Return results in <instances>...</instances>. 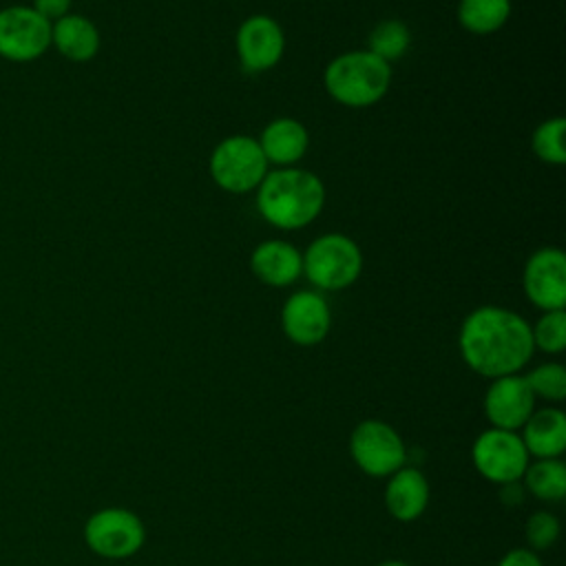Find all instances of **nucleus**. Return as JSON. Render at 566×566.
Segmentation results:
<instances>
[{"instance_id":"1","label":"nucleus","mask_w":566,"mask_h":566,"mask_svg":"<svg viewBox=\"0 0 566 566\" xmlns=\"http://www.w3.org/2000/svg\"><path fill=\"white\" fill-rule=\"evenodd\" d=\"M458 347L467 367L491 380L520 374L535 352L526 318L497 305H482L467 314Z\"/></svg>"},{"instance_id":"2","label":"nucleus","mask_w":566,"mask_h":566,"mask_svg":"<svg viewBox=\"0 0 566 566\" xmlns=\"http://www.w3.org/2000/svg\"><path fill=\"white\" fill-rule=\"evenodd\" d=\"M325 206L323 181L303 168L268 170L256 188L259 214L279 230L310 226Z\"/></svg>"},{"instance_id":"3","label":"nucleus","mask_w":566,"mask_h":566,"mask_svg":"<svg viewBox=\"0 0 566 566\" xmlns=\"http://www.w3.org/2000/svg\"><path fill=\"white\" fill-rule=\"evenodd\" d=\"M329 97L349 108H365L385 97L391 84V66L371 51H347L336 55L323 73Z\"/></svg>"},{"instance_id":"4","label":"nucleus","mask_w":566,"mask_h":566,"mask_svg":"<svg viewBox=\"0 0 566 566\" xmlns=\"http://www.w3.org/2000/svg\"><path fill=\"white\" fill-rule=\"evenodd\" d=\"M360 248L354 239L340 232L321 234L303 252V274L316 290H345L360 276Z\"/></svg>"},{"instance_id":"5","label":"nucleus","mask_w":566,"mask_h":566,"mask_svg":"<svg viewBox=\"0 0 566 566\" xmlns=\"http://www.w3.org/2000/svg\"><path fill=\"white\" fill-rule=\"evenodd\" d=\"M268 166L259 142L248 135H230L221 139L210 155L212 181L232 195L256 190L268 175Z\"/></svg>"},{"instance_id":"6","label":"nucleus","mask_w":566,"mask_h":566,"mask_svg":"<svg viewBox=\"0 0 566 566\" xmlns=\"http://www.w3.org/2000/svg\"><path fill=\"white\" fill-rule=\"evenodd\" d=\"M349 455L363 473L371 478H389L405 467L407 447L389 422L367 418L358 422L349 436Z\"/></svg>"},{"instance_id":"7","label":"nucleus","mask_w":566,"mask_h":566,"mask_svg":"<svg viewBox=\"0 0 566 566\" xmlns=\"http://www.w3.org/2000/svg\"><path fill=\"white\" fill-rule=\"evenodd\" d=\"M84 542L99 557L126 559L144 546L146 528L133 511L122 506H106L86 520Z\"/></svg>"},{"instance_id":"8","label":"nucleus","mask_w":566,"mask_h":566,"mask_svg":"<svg viewBox=\"0 0 566 566\" xmlns=\"http://www.w3.org/2000/svg\"><path fill=\"white\" fill-rule=\"evenodd\" d=\"M471 460L484 480L502 486L522 480L531 455L517 431L489 427L473 440Z\"/></svg>"},{"instance_id":"9","label":"nucleus","mask_w":566,"mask_h":566,"mask_svg":"<svg viewBox=\"0 0 566 566\" xmlns=\"http://www.w3.org/2000/svg\"><path fill=\"white\" fill-rule=\"evenodd\" d=\"M51 49V22L33 7L11 4L0 9V57L27 64Z\"/></svg>"},{"instance_id":"10","label":"nucleus","mask_w":566,"mask_h":566,"mask_svg":"<svg viewBox=\"0 0 566 566\" xmlns=\"http://www.w3.org/2000/svg\"><path fill=\"white\" fill-rule=\"evenodd\" d=\"M526 298L544 310H564L566 305V254L559 248H539L526 259L522 272Z\"/></svg>"},{"instance_id":"11","label":"nucleus","mask_w":566,"mask_h":566,"mask_svg":"<svg viewBox=\"0 0 566 566\" xmlns=\"http://www.w3.org/2000/svg\"><path fill=\"white\" fill-rule=\"evenodd\" d=\"M281 327L294 345H318L332 327V312L325 296L318 290L290 294L281 310Z\"/></svg>"},{"instance_id":"12","label":"nucleus","mask_w":566,"mask_h":566,"mask_svg":"<svg viewBox=\"0 0 566 566\" xmlns=\"http://www.w3.org/2000/svg\"><path fill=\"white\" fill-rule=\"evenodd\" d=\"M285 51L281 24L263 13L245 18L237 29V55L248 73H261L276 66Z\"/></svg>"},{"instance_id":"13","label":"nucleus","mask_w":566,"mask_h":566,"mask_svg":"<svg viewBox=\"0 0 566 566\" xmlns=\"http://www.w3.org/2000/svg\"><path fill=\"white\" fill-rule=\"evenodd\" d=\"M535 396L522 374L493 378L484 394V416L495 429L520 431L535 409Z\"/></svg>"},{"instance_id":"14","label":"nucleus","mask_w":566,"mask_h":566,"mask_svg":"<svg viewBox=\"0 0 566 566\" xmlns=\"http://www.w3.org/2000/svg\"><path fill=\"white\" fill-rule=\"evenodd\" d=\"M250 268L261 283L285 287L303 274V254L287 241L270 239L252 250Z\"/></svg>"},{"instance_id":"15","label":"nucleus","mask_w":566,"mask_h":566,"mask_svg":"<svg viewBox=\"0 0 566 566\" xmlns=\"http://www.w3.org/2000/svg\"><path fill=\"white\" fill-rule=\"evenodd\" d=\"M429 504V482L416 467H400L385 486V506L398 522L418 520Z\"/></svg>"},{"instance_id":"16","label":"nucleus","mask_w":566,"mask_h":566,"mask_svg":"<svg viewBox=\"0 0 566 566\" xmlns=\"http://www.w3.org/2000/svg\"><path fill=\"white\" fill-rule=\"evenodd\" d=\"M520 438L535 460L559 458L566 449V416L557 407L533 409L520 429Z\"/></svg>"},{"instance_id":"17","label":"nucleus","mask_w":566,"mask_h":566,"mask_svg":"<svg viewBox=\"0 0 566 566\" xmlns=\"http://www.w3.org/2000/svg\"><path fill=\"white\" fill-rule=\"evenodd\" d=\"M259 146L268 159V164H276L281 168H290L310 146L307 128L294 117H276L272 119L259 135Z\"/></svg>"},{"instance_id":"18","label":"nucleus","mask_w":566,"mask_h":566,"mask_svg":"<svg viewBox=\"0 0 566 566\" xmlns=\"http://www.w3.org/2000/svg\"><path fill=\"white\" fill-rule=\"evenodd\" d=\"M51 46L69 62H88L99 51V31L86 15L66 13L51 22Z\"/></svg>"},{"instance_id":"19","label":"nucleus","mask_w":566,"mask_h":566,"mask_svg":"<svg viewBox=\"0 0 566 566\" xmlns=\"http://www.w3.org/2000/svg\"><path fill=\"white\" fill-rule=\"evenodd\" d=\"M524 489L542 502H559L566 495V467L559 458L528 462L522 480Z\"/></svg>"},{"instance_id":"20","label":"nucleus","mask_w":566,"mask_h":566,"mask_svg":"<svg viewBox=\"0 0 566 566\" xmlns=\"http://www.w3.org/2000/svg\"><path fill=\"white\" fill-rule=\"evenodd\" d=\"M511 15V0H460L458 20L475 35L500 31Z\"/></svg>"},{"instance_id":"21","label":"nucleus","mask_w":566,"mask_h":566,"mask_svg":"<svg viewBox=\"0 0 566 566\" xmlns=\"http://www.w3.org/2000/svg\"><path fill=\"white\" fill-rule=\"evenodd\" d=\"M411 44V33L400 20H382L369 33V49L382 62H394L407 53Z\"/></svg>"},{"instance_id":"22","label":"nucleus","mask_w":566,"mask_h":566,"mask_svg":"<svg viewBox=\"0 0 566 566\" xmlns=\"http://www.w3.org/2000/svg\"><path fill=\"white\" fill-rule=\"evenodd\" d=\"M566 119L564 117H548L544 119L531 137L533 153L553 166H562L566 161Z\"/></svg>"},{"instance_id":"23","label":"nucleus","mask_w":566,"mask_h":566,"mask_svg":"<svg viewBox=\"0 0 566 566\" xmlns=\"http://www.w3.org/2000/svg\"><path fill=\"white\" fill-rule=\"evenodd\" d=\"M535 398L562 402L566 398V367L562 363H542L524 374Z\"/></svg>"},{"instance_id":"24","label":"nucleus","mask_w":566,"mask_h":566,"mask_svg":"<svg viewBox=\"0 0 566 566\" xmlns=\"http://www.w3.org/2000/svg\"><path fill=\"white\" fill-rule=\"evenodd\" d=\"M531 334L535 349H542L546 354H562L566 349V312H544L531 327Z\"/></svg>"},{"instance_id":"25","label":"nucleus","mask_w":566,"mask_h":566,"mask_svg":"<svg viewBox=\"0 0 566 566\" xmlns=\"http://www.w3.org/2000/svg\"><path fill=\"white\" fill-rule=\"evenodd\" d=\"M559 520L548 513V511H535L533 515L526 517V524H524V537H526V548L531 551H546L551 548L557 537H559Z\"/></svg>"},{"instance_id":"26","label":"nucleus","mask_w":566,"mask_h":566,"mask_svg":"<svg viewBox=\"0 0 566 566\" xmlns=\"http://www.w3.org/2000/svg\"><path fill=\"white\" fill-rule=\"evenodd\" d=\"M71 4H73V0H33L31 7L49 22H55V20L64 18L66 13H71Z\"/></svg>"},{"instance_id":"27","label":"nucleus","mask_w":566,"mask_h":566,"mask_svg":"<svg viewBox=\"0 0 566 566\" xmlns=\"http://www.w3.org/2000/svg\"><path fill=\"white\" fill-rule=\"evenodd\" d=\"M497 566H544L539 555L531 548H511L502 555Z\"/></svg>"},{"instance_id":"28","label":"nucleus","mask_w":566,"mask_h":566,"mask_svg":"<svg viewBox=\"0 0 566 566\" xmlns=\"http://www.w3.org/2000/svg\"><path fill=\"white\" fill-rule=\"evenodd\" d=\"M524 500V489L520 482L502 484V502L509 506H517Z\"/></svg>"},{"instance_id":"29","label":"nucleus","mask_w":566,"mask_h":566,"mask_svg":"<svg viewBox=\"0 0 566 566\" xmlns=\"http://www.w3.org/2000/svg\"><path fill=\"white\" fill-rule=\"evenodd\" d=\"M378 566H409V564L402 559H387V562H380Z\"/></svg>"}]
</instances>
